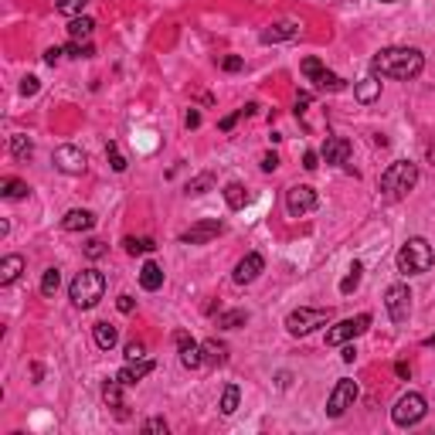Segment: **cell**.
Returning <instances> with one entry per match:
<instances>
[{
    "label": "cell",
    "instance_id": "cell-1",
    "mask_svg": "<svg viewBox=\"0 0 435 435\" xmlns=\"http://www.w3.org/2000/svg\"><path fill=\"white\" fill-rule=\"evenodd\" d=\"M422 68H425V58H422L418 48H384V52H378L371 58V72L378 78H401V82H408V78H418Z\"/></svg>",
    "mask_w": 435,
    "mask_h": 435
},
{
    "label": "cell",
    "instance_id": "cell-49",
    "mask_svg": "<svg viewBox=\"0 0 435 435\" xmlns=\"http://www.w3.org/2000/svg\"><path fill=\"white\" fill-rule=\"evenodd\" d=\"M275 167H279V157H275V153H266V157H262V170H266V173H272Z\"/></svg>",
    "mask_w": 435,
    "mask_h": 435
},
{
    "label": "cell",
    "instance_id": "cell-5",
    "mask_svg": "<svg viewBox=\"0 0 435 435\" xmlns=\"http://www.w3.org/2000/svg\"><path fill=\"white\" fill-rule=\"evenodd\" d=\"M425 412H429V405H425V394H418V391H408V394H401V398L394 401V408H391V418H394V425H398V429H412V425H418V422L425 418Z\"/></svg>",
    "mask_w": 435,
    "mask_h": 435
},
{
    "label": "cell",
    "instance_id": "cell-37",
    "mask_svg": "<svg viewBox=\"0 0 435 435\" xmlns=\"http://www.w3.org/2000/svg\"><path fill=\"white\" fill-rule=\"evenodd\" d=\"M65 52L72 54V58H92L96 48H92L89 41H68V48H65Z\"/></svg>",
    "mask_w": 435,
    "mask_h": 435
},
{
    "label": "cell",
    "instance_id": "cell-6",
    "mask_svg": "<svg viewBox=\"0 0 435 435\" xmlns=\"http://www.w3.org/2000/svg\"><path fill=\"white\" fill-rule=\"evenodd\" d=\"M333 320V310L326 306V310H310V306H303V310H293L289 317H286V330L293 333V337H306V333H313L317 326H326Z\"/></svg>",
    "mask_w": 435,
    "mask_h": 435
},
{
    "label": "cell",
    "instance_id": "cell-15",
    "mask_svg": "<svg viewBox=\"0 0 435 435\" xmlns=\"http://www.w3.org/2000/svg\"><path fill=\"white\" fill-rule=\"evenodd\" d=\"M177 347H180V364H184L187 371H198V368L204 364V350H201V343H194L187 333H177Z\"/></svg>",
    "mask_w": 435,
    "mask_h": 435
},
{
    "label": "cell",
    "instance_id": "cell-7",
    "mask_svg": "<svg viewBox=\"0 0 435 435\" xmlns=\"http://www.w3.org/2000/svg\"><path fill=\"white\" fill-rule=\"evenodd\" d=\"M368 326H371V313L347 317V320H340L337 326H330V330H326V343H330V347H343V343H350L354 337L368 333Z\"/></svg>",
    "mask_w": 435,
    "mask_h": 435
},
{
    "label": "cell",
    "instance_id": "cell-53",
    "mask_svg": "<svg viewBox=\"0 0 435 435\" xmlns=\"http://www.w3.org/2000/svg\"><path fill=\"white\" fill-rule=\"evenodd\" d=\"M425 347H435V333L432 337H425Z\"/></svg>",
    "mask_w": 435,
    "mask_h": 435
},
{
    "label": "cell",
    "instance_id": "cell-34",
    "mask_svg": "<svg viewBox=\"0 0 435 435\" xmlns=\"http://www.w3.org/2000/svg\"><path fill=\"white\" fill-rule=\"evenodd\" d=\"M85 3H89V0H54V7H58L61 14H68V17H78V14L85 10Z\"/></svg>",
    "mask_w": 435,
    "mask_h": 435
},
{
    "label": "cell",
    "instance_id": "cell-32",
    "mask_svg": "<svg viewBox=\"0 0 435 435\" xmlns=\"http://www.w3.org/2000/svg\"><path fill=\"white\" fill-rule=\"evenodd\" d=\"M248 323V310H231V313H221L218 317V326L221 330H235V326H245Z\"/></svg>",
    "mask_w": 435,
    "mask_h": 435
},
{
    "label": "cell",
    "instance_id": "cell-50",
    "mask_svg": "<svg viewBox=\"0 0 435 435\" xmlns=\"http://www.w3.org/2000/svg\"><path fill=\"white\" fill-rule=\"evenodd\" d=\"M58 58H61V48H48V52H45V61H48V65H54Z\"/></svg>",
    "mask_w": 435,
    "mask_h": 435
},
{
    "label": "cell",
    "instance_id": "cell-47",
    "mask_svg": "<svg viewBox=\"0 0 435 435\" xmlns=\"http://www.w3.org/2000/svg\"><path fill=\"white\" fill-rule=\"evenodd\" d=\"M184 123H187V129H198V126H201V112H198V109H191Z\"/></svg>",
    "mask_w": 435,
    "mask_h": 435
},
{
    "label": "cell",
    "instance_id": "cell-38",
    "mask_svg": "<svg viewBox=\"0 0 435 435\" xmlns=\"http://www.w3.org/2000/svg\"><path fill=\"white\" fill-rule=\"evenodd\" d=\"M106 157H109V167H112L116 173H123V170H126V157L119 153V147H116V143H109V147H106Z\"/></svg>",
    "mask_w": 435,
    "mask_h": 435
},
{
    "label": "cell",
    "instance_id": "cell-28",
    "mask_svg": "<svg viewBox=\"0 0 435 435\" xmlns=\"http://www.w3.org/2000/svg\"><path fill=\"white\" fill-rule=\"evenodd\" d=\"M238 398H242V391H238V384H228L224 391H221V415H235L238 412Z\"/></svg>",
    "mask_w": 435,
    "mask_h": 435
},
{
    "label": "cell",
    "instance_id": "cell-14",
    "mask_svg": "<svg viewBox=\"0 0 435 435\" xmlns=\"http://www.w3.org/2000/svg\"><path fill=\"white\" fill-rule=\"evenodd\" d=\"M262 269H266V259H262L259 252H248V255L235 266V282H238V286H248V282H255V279L262 275Z\"/></svg>",
    "mask_w": 435,
    "mask_h": 435
},
{
    "label": "cell",
    "instance_id": "cell-27",
    "mask_svg": "<svg viewBox=\"0 0 435 435\" xmlns=\"http://www.w3.org/2000/svg\"><path fill=\"white\" fill-rule=\"evenodd\" d=\"M224 201H228V208H231V211H242V208L248 204V191H245L238 180H231V184L224 187Z\"/></svg>",
    "mask_w": 435,
    "mask_h": 435
},
{
    "label": "cell",
    "instance_id": "cell-42",
    "mask_svg": "<svg viewBox=\"0 0 435 435\" xmlns=\"http://www.w3.org/2000/svg\"><path fill=\"white\" fill-rule=\"evenodd\" d=\"M310 103H313V96H310V92H296V116H303Z\"/></svg>",
    "mask_w": 435,
    "mask_h": 435
},
{
    "label": "cell",
    "instance_id": "cell-30",
    "mask_svg": "<svg viewBox=\"0 0 435 435\" xmlns=\"http://www.w3.org/2000/svg\"><path fill=\"white\" fill-rule=\"evenodd\" d=\"M201 350H204V361H208V364H224V361H228V350H224V343H218V340H204Z\"/></svg>",
    "mask_w": 435,
    "mask_h": 435
},
{
    "label": "cell",
    "instance_id": "cell-29",
    "mask_svg": "<svg viewBox=\"0 0 435 435\" xmlns=\"http://www.w3.org/2000/svg\"><path fill=\"white\" fill-rule=\"evenodd\" d=\"M10 153H14L17 160H28V157L34 153V143H31L24 133H14V136H10Z\"/></svg>",
    "mask_w": 435,
    "mask_h": 435
},
{
    "label": "cell",
    "instance_id": "cell-39",
    "mask_svg": "<svg viewBox=\"0 0 435 435\" xmlns=\"http://www.w3.org/2000/svg\"><path fill=\"white\" fill-rule=\"evenodd\" d=\"M85 255H89V259H103V255H106V242H99V238L85 242Z\"/></svg>",
    "mask_w": 435,
    "mask_h": 435
},
{
    "label": "cell",
    "instance_id": "cell-44",
    "mask_svg": "<svg viewBox=\"0 0 435 435\" xmlns=\"http://www.w3.org/2000/svg\"><path fill=\"white\" fill-rule=\"evenodd\" d=\"M242 116H245V109H238V112H231V116H224V119H221L218 126H221V129H231V126H235V123H238Z\"/></svg>",
    "mask_w": 435,
    "mask_h": 435
},
{
    "label": "cell",
    "instance_id": "cell-31",
    "mask_svg": "<svg viewBox=\"0 0 435 435\" xmlns=\"http://www.w3.org/2000/svg\"><path fill=\"white\" fill-rule=\"evenodd\" d=\"M361 275H364V266H361V262H354V266L347 269V275H343V282H340V293H343V296H350V293L361 286Z\"/></svg>",
    "mask_w": 435,
    "mask_h": 435
},
{
    "label": "cell",
    "instance_id": "cell-24",
    "mask_svg": "<svg viewBox=\"0 0 435 435\" xmlns=\"http://www.w3.org/2000/svg\"><path fill=\"white\" fill-rule=\"evenodd\" d=\"M92 28H96V21L92 17H72V24H68V38L72 41H89L92 38Z\"/></svg>",
    "mask_w": 435,
    "mask_h": 435
},
{
    "label": "cell",
    "instance_id": "cell-8",
    "mask_svg": "<svg viewBox=\"0 0 435 435\" xmlns=\"http://www.w3.org/2000/svg\"><path fill=\"white\" fill-rule=\"evenodd\" d=\"M303 75L310 78V82H317V89H323V92H343L347 89V82L340 78V75H333L330 68H323V61L320 58H303Z\"/></svg>",
    "mask_w": 435,
    "mask_h": 435
},
{
    "label": "cell",
    "instance_id": "cell-51",
    "mask_svg": "<svg viewBox=\"0 0 435 435\" xmlns=\"http://www.w3.org/2000/svg\"><path fill=\"white\" fill-rule=\"evenodd\" d=\"M354 357H357V350H354L350 343H343V361H347V364H354Z\"/></svg>",
    "mask_w": 435,
    "mask_h": 435
},
{
    "label": "cell",
    "instance_id": "cell-22",
    "mask_svg": "<svg viewBox=\"0 0 435 435\" xmlns=\"http://www.w3.org/2000/svg\"><path fill=\"white\" fill-rule=\"evenodd\" d=\"M140 286L147 289V293H157L163 286V269L157 266V262H147L143 269H140Z\"/></svg>",
    "mask_w": 435,
    "mask_h": 435
},
{
    "label": "cell",
    "instance_id": "cell-40",
    "mask_svg": "<svg viewBox=\"0 0 435 435\" xmlns=\"http://www.w3.org/2000/svg\"><path fill=\"white\" fill-rule=\"evenodd\" d=\"M123 357H126V361H143V357H147V347L133 340V343H126V354H123Z\"/></svg>",
    "mask_w": 435,
    "mask_h": 435
},
{
    "label": "cell",
    "instance_id": "cell-18",
    "mask_svg": "<svg viewBox=\"0 0 435 435\" xmlns=\"http://www.w3.org/2000/svg\"><path fill=\"white\" fill-rule=\"evenodd\" d=\"M330 167H340V163H347V157H350V143L343 140V136H330L323 143V153H320Z\"/></svg>",
    "mask_w": 435,
    "mask_h": 435
},
{
    "label": "cell",
    "instance_id": "cell-20",
    "mask_svg": "<svg viewBox=\"0 0 435 435\" xmlns=\"http://www.w3.org/2000/svg\"><path fill=\"white\" fill-rule=\"evenodd\" d=\"M354 96H357V103H364V106H368V103H374V99L381 96V78H378V75L361 78V82L354 85Z\"/></svg>",
    "mask_w": 435,
    "mask_h": 435
},
{
    "label": "cell",
    "instance_id": "cell-46",
    "mask_svg": "<svg viewBox=\"0 0 435 435\" xmlns=\"http://www.w3.org/2000/svg\"><path fill=\"white\" fill-rule=\"evenodd\" d=\"M143 432H167V422H163V418H150V422L143 425Z\"/></svg>",
    "mask_w": 435,
    "mask_h": 435
},
{
    "label": "cell",
    "instance_id": "cell-9",
    "mask_svg": "<svg viewBox=\"0 0 435 435\" xmlns=\"http://www.w3.org/2000/svg\"><path fill=\"white\" fill-rule=\"evenodd\" d=\"M354 401H357V381L340 378L337 388L330 391V398H326V415L330 418H340L347 408H354Z\"/></svg>",
    "mask_w": 435,
    "mask_h": 435
},
{
    "label": "cell",
    "instance_id": "cell-36",
    "mask_svg": "<svg viewBox=\"0 0 435 435\" xmlns=\"http://www.w3.org/2000/svg\"><path fill=\"white\" fill-rule=\"evenodd\" d=\"M211 184H215V177H211V173H201V177H194V180L187 184V194H194V198H198V194H204Z\"/></svg>",
    "mask_w": 435,
    "mask_h": 435
},
{
    "label": "cell",
    "instance_id": "cell-35",
    "mask_svg": "<svg viewBox=\"0 0 435 435\" xmlns=\"http://www.w3.org/2000/svg\"><path fill=\"white\" fill-rule=\"evenodd\" d=\"M58 286H61V272L48 269V272H45V279H41V293H45V296H54V293H58Z\"/></svg>",
    "mask_w": 435,
    "mask_h": 435
},
{
    "label": "cell",
    "instance_id": "cell-17",
    "mask_svg": "<svg viewBox=\"0 0 435 435\" xmlns=\"http://www.w3.org/2000/svg\"><path fill=\"white\" fill-rule=\"evenodd\" d=\"M293 38H299V24H293V21L272 24V28H266V31L259 34L262 45H279V41H293Z\"/></svg>",
    "mask_w": 435,
    "mask_h": 435
},
{
    "label": "cell",
    "instance_id": "cell-19",
    "mask_svg": "<svg viewBox=\"0 0 435 435\" xmlns=\"http://www.w3.org/2000/svg\"><path fill=\"white\" fill-rule=\"evenodd\" d=\"M92 224H96V215L85 211V208H72L68 215L61 218V228H65V231H89Z\"/></svg>",
    "mask_w": 435,
    "mask_h": 435
},
{
    "label": "cell",
    "instance_id": "cell-10",
    "mask_svg": "<svg viewBox=\"0 0 435 435\" xmlns=\"http://www.w3.org/2000/svg\"><path fill=\"white\" fill-rule=\"evenodd\" d=\"M384 310H388V317H391L394 323H405L408 313H412V293H408V286H401V282L388 286V293H384Z\"/></svg>",
    "mask_w": 435,
    "mask_h": 435
},
{
    "label": "cell",
    "instance_id": "cell-52",
    "mask_svg": "<svg viewBox=\"0 0 435 435\" xmlns=\"http://www.w3.org/2000/svg\"><path fill=\"white\" fill-rule=\"evenodd\" d=\"M394 371H398V378H408V374H412V368H408V364H398Z\"/></svg>",
    "mask_w": 435,
    "mask_h": 435
},
{
    "label": "cell",
    "instance_id": "cell-43",
    "mask_svg": "<svg viewBox=\"0 0 435 435\" xmlns=\"http://www.w3.org/2000/svg\"><path fill=\"white\" fill-rule=\"evenodd\" d=\"M242 65H245V61H242V58H238V54H228V58H224V61H221V68H224V72H238V68H242Z\"/></svg>",
    "mask_w": 435,
    "mask_h": 435
},
{
    "label": "cell",
    "instance_id": "cell-54",
    "mask_svg": "<svg viewBox=\"0 0 435 435\" xmlns=\"http://www.w3.org/2000/svg\"><path fill=\"white\" fill-rule=\"evenodd\" d=\"M381 3H394V0H381Z\"/></svg>",
    "mask_w": 435,
    "mask_h": 435
},
{
    "label": "cell",
    "instance_id": "cell-16",
    "mask_svg": "<svg viewBox=\"0 0 435 435\" xmlns=\"http://www.w3.org/2000/svg\"><path fill=\"white\" fill-rule=\"evenodd\" d=\"M153 361H126V368L116 374V381L123 384V388H129V384H136V381H143L147 374H153Z\"/></svg>",
    "mask_w": 435,
    "mask_h": 435
},
{
    "label": "cell",
    "instance_id": "cell-3",
    "mask_svg": "<svg viewBox=\"0 0 435 435\" xmlns=\"http://www.w3.org/2000/svg\"><path fill=\"white\" fill-rule=\"evenodd\" d=\"M415 184H418V167L412 160H394L381 173V194L391 198V201H398L408 191H415Z\"/></svg>",
    "mask_w": 435,
    "mask_h": 435
},
{
    "label": "cell",
    "instance_id": "cell-12",
    "mask_svg": "<svg viewBox=\"0 0 435 435\" xmlns=\"http://www.w3.org/2000/svg\"><path fill=\"white\" fill-rule=\"evenodd\" d=\"M224 231V224L215 221V218H204V221H198V224H191L184 235H180V242L184 245H208L211 238H218Z\"/></svg>",
    "mask_w": 435,
    "mask_h": 435
},
{
    "label": "cell",
    "instance_id": "cell-26",
    "mask_svg": "<svg viewBox=\"0 0 435 435\" xmlns=\"http://www.w3.org/2000/svg\"><path fill=\"white\" fill-rule=\"evenodd\" d=\"M103 398H106L109 408H116V412H119V415L126 418V412H123V408H126V405H123V384H119L116 378L103 384Z\"/></svg>",
    "mask_w": 435,
    "mask_h": 435
},
{
    "label": "cell",
    "instance_id": "cell-33",
    "mask_svg": "<svg viewBox=\"0 0 435 435\" xmlns=\"http://www.w3.org/2000/svg\"><path fill=\"white\" fill-rule=\"evenodd\" d=\"M123 245H126V252H129V255H147V252H153V248H157V242H153V238H133V235H129Z\"/></svg>",
    "mask_w": 435,
    "mask_h": 435
},
{
    "label": "cell",
    "instance_id": "cell-2",
    "mask_svg": "<svg viewBox=\"0 0 435 435\" xmlns=\"http://www.w3.org/2000/svg\"><path fill=\"white\" fill-rule=\"evenodd\" d=\"M68 296H72V303H75L78 310H92V306L106 296V275L99 269H82L75 279H72Z\"/></svg>",
    "mask_w": 435,
    "mask_h": 435
},
{
    "label": "cell",
    "instance_id": "cell-11",
    "mask_svg": "<svg viewBox=\"0 0 435 435\" xmlns=\"http://www.w3.org/2000/svg\"><path fill=\"white\" fill-rule=\"evenodd\" d=\"M317 204H320V198H317V191H313L310 184H296V187L286 191V208H289V215L293 218L310 215Z\"/></svg>",
    "mask_w": 435,
    "mask_h": 435
},
{
    "label": "cell",
    "instance_id": "cell-21",
    "mask_svg": "<svg viewBox=\"0 0 435 435\" xmlns=\"http://www.w3.org/2000/svg\"><path fill=\"white\" fill-rule=\"evenodd\" d=\"M21 272H24V259L21 255H3L0 259V286H10Z\"/></svg>",
    "mask_w": 435,
    "mask_h": 435
},
{
    "label": "cell",
    "instance_id": "cell-41",
    "mask_svg": "<svg viewBox=\"0 0 435 435\" xmlns=\"http://www.w3.org/2000/svg\"><path fill=\"white\" fill-rule=\"evenodd\" d=\"M38 89H41V85H38V78H34V75H28V78L21 82V96H34Z\"/></svg>",
    "mask_w": 435,
    "mask_h": 435
},
{
    "label": "cell",
    "instance_id": "cell-4",
    "mask_svg": "<svg viewBox=\"0 0 435 435\" xmlns=\"http://www.w3.org/2000/svg\"><path fill=\"white\" fill-rule=\"evenodd\" d=\"M394 262H398V272H405V275H422V272L432 269L435 252L425 238H408V242L398 248V259H394Z\"/></svg>",
    "mask_w": 435,
    "mask_h": 435
},
{
    "label": "cell",
    "instance_id": "cell-45",
    "mask_svg": "<svg viewBox=\"0 0 435 435\" xmlns=\"http://www.w3.org/2000/svg\"><path fill=\"white\" fill-rule=\"evenodd\" d=\"M116 306H119V313H133V310H136L133 296H119V299H116Z\"/></svg>",
    "mask_w": 435,
    "mask_h": 435
},
{
    "label": "cell",
    "instance_id": "cell-23",
    "mask_svg": "<svg viewBox=\"0 0 435 435\" xmlns=\"http://www.w3.org/2000/svg\"><path fill=\"white\" fill-rule=\"evenodd\" d=\"M92 337H96V347H103V350H112L119 343V330L112 323H96L92 326Z\"/></svg>",
    "mask_w": 435,
    "mask_h": 435
},
{
    "label": "cell",
    "instance_id": "cell-13",
    "mask_svg": "<svg viewBox=\"0 0 435 435\" xmlns=\"http://www.w3.org/2000/svg\"><path fill=\"white\" fill-rule=\"evenodd\" d=\"M52 160H54V167H58L61 173H72V177L85 170V153H82L78 147H72V143L58 147V150H54V157H52Z\"/></svg>",
    "mask_w": 435,
    "mask_h": 435
},
{
    "label": "cell",
    "instance_id": "cell-25",
    "mask_svg": "<svg viewBox=\"0 0 435 435\" xmlns=\"http://www.w3.org/2000/svg\"><path fill=\"white\" fill-rule=\"evenodd\" d=\"M0 194H3L7 201H21V198L31 194V187H28L24 180H17V177H3V180H0Z\"/></svg>",
    "mask_w": 435,
    "mask_h": 435
},
{
    "label": "cell",
    "instance_id": "cell-48",
    "mask_svg": "<svg viewBox=\"0 0 435 435\" xmlns=\"http://www.w3.org/2000/svg\"><path fill=\"white\" fill-rule=\"evenodd\" d=\"M303 167H306V170H317V167H320V153H313V150H310V153L303 157Z\"/></svg>",
    "mask_w": 435,
    "mask_h": 435
}]
</instances>
